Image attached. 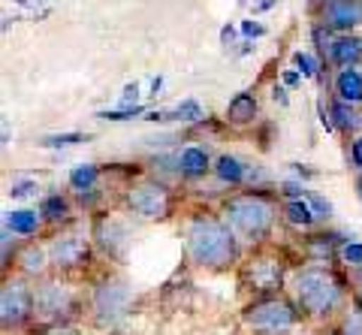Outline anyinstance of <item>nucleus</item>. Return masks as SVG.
Here are the masks:
<instances>
[{"label":"nucleus","mask_w":362,"mask_h":335,"mask_svg":"<svg viewBox=\"0 0 362 335\" xmlns=\"http://www.w3.org/2000/svg\"><path fill=\"white\" fill-rule=\"evenodd\" d=\"M269 6H275V0H259V4H257L259 13H263V9H269Z\"/></svg>","instance_id":"41"},{"label":"nucleus","mask_w":362,"mask_h":335,"mask_svg":"<svg viewBox=\"0 0 362 335\" xmlns=\"http://www.w3.org/2000/svg\"><path fill=\"white\" fill-rule=\"evenodd\" d=\"M359 196H362V178H359Z\"/></svg>","instance_id":"43"},{"label":"nucleus","mask_w":362,"mask_h":335,"mask_svg":"<svg viewBox=\"0 0 362 335\" xmlns=\"http://www.w3.org/2000/svg\"><path fill=\"white\" fill-rule=\"evenodd\" d=\"M88 136L85 133H58V136H45L40 145L42 148H66V145H76V142H85Z\"/></svg>","instance_id":"27"},{"label":"nucleus","mask_w":362,"mask_h":335,"mask_svg":"<svg viewBox=\"0 0 362 335\" xmlns=\"http://www.w3.org/2000/svg\"><path fill=\"white\" fill-rule=\"evenodd\" d=\"M42 227V218L37 211H28V208H18V211H6V221H4V230H9L13 236H37V230Z\"/></svg>","instance_id":"19"},{"label":"nucleus","mask_w":362,"mask_h":335,"mask_svg":"<svg viewBox=\"0 0 362 335\" xmlns=\"http://www.w3.org/2000/svg\"><path fill=\"white\" fill-rule=\"evenodd\" d=\"M329 54H332V61L341 66V70H347V66H354L362 58V40L359 37H338L332 42Z\"/></svg>","instance_id":"21"},{"label":"nucleus","mask_w":362,"mask_h":335,"mask_svg":"<svg viewBox=\"0 0 362 335\" xmlns=\"http://www.w3.org/2000/svg\"><path fill=\"white\" fill-rule=\"evenodd\" d=\"M247 172H251V166H247L245 160H239L235 154H221V158L214 160V175H218L223 184L239 187V184L247 182Z\"/></svg>","instance_id":"15"},{"label":"nucleus","mask_w":362,"mask_h":335,"mask_svg":"<svg viewBox=\"0 0 362 335\" xmlns=\"http://www.w3.org/2000/svg\"><path fill=\"white\" fill-rule=\"evenodd\" d=\"M136 94H139V88H136V85H130L127 91L121 94V103H124V106H133V103H136Z\"/></svg>","instance_id":"36"},{"label":"nucleus","mask_w":362,"mask_h":335,"mask_svg":"<svg viewBox=\"0 0 362 335\" xmlns=\"http://www.w3.org/2000/svg\"><path fill=\"white\" fill-rule=\"evenodd\" d=\"M305 199H308V206L317 218H329L332 215V203L329 199H323L320 194H314V191H305Z\"/></svg>","instance_id":"28"},{"label":"nucleus","mask_w":362,"mask_h":335,"mask_svg":"<svg viewBox=\"0 0 362 335\" xmlns=\"http://www.w3.org/2000/svg\"><path fill=\"white\" fill-rule=\"evenodd\" d=\"M185 257L190 266L206 272H223L239 263V239L214 211H194L181 223Z\"/></svg>","instance_id":"1"},{"label":"nucleus","mask_w":362,"mask_h":335,"mask_svg":"<svg viewBox=\"0 0 362 335\" xmlns=\"http://www.w3.org/2000/svg\"><path fill=\"white\" fill-rule=\"evenodd\" d=\"M97 182H100V170H97L94 163H82V166H76V170L70 172V184H73L76 194L94 191Z\"/></svg>","instance_id":"26"},{"label":"nucleus","mask_w":362,"mask_h":335,"mask_svg":"<svg viewBox=\"0 0 362 335\" xmlns=\"http://www.w3.org/2000/svg\"><path fill=\"white\" fill-rule=\"evenodd\" d=\"M16 266H18V272L21 278H45V272H49V248L45 245H37V242H28V245H21L18 254H16Z\"/></svg>","instance_id":"13"},{"label":"nucleus","mask_w":362,"mask_h":335,"mask_svg":"<svg viewBox=\"0 0 362 335\" xmlns=\"http://www.w3.org/2000/svg\"><path fill=\"white\" fill-rule=\"evenodd\" d=\"M133 305H136V293H133L127 278L103 275L88 296V317L97 329L118 332L121 327H127Z\"/></svg>","instance_id":"4"},{"label":"nucleus","mask_w":362,"mask_h":335,"mask_svg":"<svg viewBox=\"0 0 362 335\" xmlns=\"http://www.w3.org/2000/svg\"><path fill=\"white\" fill-rule=\"evenodd\" d=\"M40 335H82L73 323H54V327H40Z\"/></svg>","instance_id":"32"},{"label":"nucleus","mask_w":362,"mask_h":335,"mask_svg":"<svg viewBox=\"0 0 362 335\" xmlns=\"http://www.w3.org/2000/svg\"><path fill=\"white\" fill-rule=\"evenodd\" d=\"M82 311V296L78 290L64 281L61 275H45L33 284V320L40 327H54V323H70Z\"/></svg>","instance_id":"5"},{"label":"nucleus","mask_w":362,"mask_h":335,"mask_svg":"<svg viewBox=\"0 0 362 335\" xmlns=\"http://www.w3.org/2000/svg\"><path fill=\"white\" fill-rule=\"evenodd\" d=\"M347 245V239L341 236V233H317V236H308V242H305V254H308L311 263H329L335 260L338 254H341V248Z\"/></svg>","instance_id":"14"},{"label":"nucleus","mask_w":362,"mask_h":335,"mask_svg":"<svg viewBox=\"0 0 362 335\" xmlns=\"http://www.w3.org/2000/svg\"><path fill=\"white\" fill-rule=\"evenodd\" d=\"M350 160H354V166L362 172V136H359L354 145H350Z\"/></svg>","instance_id":"34"},{"label":"nucleus","mask_w":362,"mask_h":335,"mask_svg":"<svg viewBox=\"0 0 362 335\" xmlns=\"http://www.w3.org/2000/svg\"><path fill=\"white\" fill-rule=\"evenodd\" d=\"M290 290H293V302L299 305V311L314 320H329L335 315H341L344 305L350 302L344 281L338 278L332 266H323V263L299 266L293 272Z\"/></svg>","instance_id":"2"},{"label":"nucleus","mask_w":362,"mask_h":335,"mask_svg":"<svg viewBox=\"0 0 362 335\" xmlns=\"http://www.w3.org/2000/svg\"><path fill=\"white\" fill-rule=\"evenodd\" d=\"M124 208L139 221H169L175 211V196L157 178H139L124 194Z\"/></svg>","instance_id":"8"},{"label":"nucleus","mask_w":362,"mask_h":335,"mask_svg":"<svg viewBox=\"0 0 362 335\" xmlns=\"http://www.w3.org/2000/svg\"><path fill=\"white\" fill-rule=\"evenodd\" d=\"M335 94H338L341 103H350V106L362 103V73L354 70V66L338 70V76H335Z\"/></svg>","instance_id":"16"},{"label":"nucleus","mask_w":362,"mask_h":335,"mask_svg":"<svg viewBox=\"0 0 362 335\" xmlns=\"http://www.w3.org/2000/svg\"><path fill=\"white\" fill-rule=\"evenodd\" d=\"M257 118V97L254 94H235L230 100V106H226V121L235 127H245V124H251V121Z\"/></svg>","instance_id":"17"},{"label":"nucleus","mask_w":362,"mask_h":335,"mask_svg":"<svg viewBox=\"0 0 362 335\" xmlns=\"http://www.w3.org/2000/svg\"><path fill=\"white\" fill-rule=\"evenodd\" d=\"M341 335H362V299H350L341 311V323H338Z\"/></svg>","instance_id":"23"},{"label":"nucleus","mask_w":362,"mask_h":335,"mask_svg":"<svg viewBox=\"0 0 362 335\" xmlns=\"http://www.w3.org/2000/svg\"><path fill=\"white\" fill-rule=\"evenodd\" d=\"M284 218L293 223V227H302V230L314 227V221H317L311 206L302 203V199H290V203H284Z\"/></svg>","instance_id":"25"},{"label":"nucleus","mask_w":362,"mask_h":335,"mask_svg":"<svg viewBox=\"0 0 362 335\" xmlns=\"http://www.w3.org/2000/svg\"><path fill=\"white\" fill-rule=\"evenodd\" d=\"M45 248H49L52 269L58 272H76L90 263V239L76 227H61Z\"/></svg>","instance_id":"9"},{"label":"nucleus","mask_w":362,"mask_h":335,"mask_svg":"<svg viewBox=\"0 0 362 335\" xmlns=\"http://www.w3.org/2000/svg\"><path fill=\"white\" fill-rule=\"evenodd\" d=\"M221 218L226 221V227L235 233L239 242L263 245L272 236V230H275L278 203L269 194L259 191V187H251V191H239L226 196L221 206Z\"/></svg>","instance_id":"3"},{"label":"nucleus","mask_w":362,"mask_h":335,"mask_svg":"<svg viewBox=\"0 0 362 335\" xmlns=\"http://www.w3.org/2000/svg\"><path fill=\"white\" fill-rule=\"evenodd\" d=\"M293 61H296V66H299L302 76H317V61H314V54L296 52V54H293Z\"/></svg>","instance_id":"31"},{"label":"nucleus","mask_w":362,"mask_h":335,"mask_svg":"<svg viewBox=\"0 0 362 335\" xmlns=\"http://www.w3.org/2000/svg\"><path fill=\"white\" fill-rule=\"evenodd\" d=\"M242 287L257 296H275L287 281V260L275 251H254L239 269Z\"/></svg>","instance_id":"7"},{"label":"nucleus","mask_w":362,"mask_h":335,"mask_svg":"<svg viewBox=\"0 0 362 335\" xmlns=\"http://www.w3.org/2000/svg\"><path fill=\"white\" fill-rule=\"evenodd\" d=\"M239 4H245V0H239Z\"/></svg>","instance_id":"44"},{"label":"nucleus","mask_w":362,"mask_h":335,"mask_svg":"<svg viewBox=\"0 0 362 335\" xmlns=\"http://www.w3.org/2000/svg\"><path fill=\"white\" fill-rule=\"evenodd\" d=\"M166 118H175V121H199L202 118V109L197 100H185L181 106L169 109V112H151L148 121H166Z\"/></svg>","instance_id":"24"},{"label":"nucleus","mask_w":362,"mask_h":335,"mask_svg":"<svg viewBox=\"0 0 362 335\" xmlns=\"http://www.w3.org/2000/svg\"><path fill=\"white\" fill-rule=\"evenodd\" d=\"M338 257H341L347 266H354V269H356V266H362V242H347Z\"/></svg>","instance_id":"30"},{"label":"nucleus","mask_w":362,"mask_h":335,"mask_svg":"<svg viewBox=\"0 0 362 335\" xmlns=\"http://www.w3.org/2000/svg\"><path fill=\"white\" fill-rule=\"evenodd\" d=\"M323 28L332 30H350L362 25V0H326L323 4Z\"/></svg>","instance_id":"12"},{"label":"nucleus","mask_w":362,"mask_h":335,"mask_svg":"<svg viewBox=\"0 0 362 335\" xmlns=\"http://www.w3.org/2000/svg\"><path fill=\"white\" fill-rule=\"evenodd\" d=\"M242 30H245V37H263V33H266V28L263 25H254V21H245Z\"/></svg>","instance_id":"35"},{"label":"nucleus","mask_w":362,"mask_h":335,"mask_svg":"<svg viewBox=\"0 0 362 335\" xmlns=\"http://www.w3.org/2000/svg\"><path fill=\"white\" fill-rule=\"evenodd\" d=\"M299 305L287 296H257L242 308V323L254 335H290L302 323Z\"/></svg>","instance_id":"6"},{"label":"nucleus","mask_w":362,"mask_h":335,"mask_svg":"<svg viewBox=\"0 0 362 335\" xmlns=\"http://www.w3.org/2000/svg\"><path fill=\"white\" fill-rule=\"evenodd\" d=\"M178 172L185 178H202L209 172V154L206 148H197V145H190L178 154Z\"/></svg>","instance_id":"20"},{"label":"nucleus","mask_w":362,"mask_h":335,"mask_svg":"<svg viewBox=\"0 0 362 335\" xmlns=\"http://www.w3.org/2000/svg\"><path fill=\"white\" fill-rule=\"evenodd\" d=\"M0 320L4 329H21L33 320V284H28V278H6L4 290H0Z\"/></svg>","instance_id":"10"},{"label":"nucleus","mask_w":362,"mask_h":335,"mask_svg":"<svg viewBox=\"0 0 362 335\" xmlns=\"http://www.w3.org/2000/svg\"><path fill=\"white\" fill-rule=\"evenodd\" d=\"M90 242L109 260H124L133 245V227H130V221H124L118 215H100L90 223Z\"/></svg>","instance_id":"11"},{"label":"nucleus","mask_w":362,"mask_h":335,"mask_svg":"<svg viewBox=\"0 0 362 335\" xmlns=\"http://www.w3.org/2000/svg\"><path fill=\"white\" fill-rule=\"evenodd\" d=\"M221 40H223V46H230V42H233V40H235V30H233V28H230V25H226V28H223V30H221Z\"/></svg>","instance_id":"38"},{"label":"nucleus","mask_w":362,"mask_h":335,"mask_svg":"<svg viewBox=\"0 0 362 335\" xmlns=\"http://www.w3.org/2000/svg\"><path fill=\"white\" fill-rule=\"evenodd\" d=\"M70 215H73V206H70V199L61 196V194H52V196H45L40 203V218L45 223L66 227V223H70Z\"/></svg>","instance_id":"18"},{"label":"nucleus","mask_w":362,"mask_h":335,"mask_svg":"<svg viewBox=\"0 0 362 335\" xmlns=\"http://www.w3.org/2000/svg\"><path fill=\"white\" fill-rule=\"evenodd\" d=\"M142 115V106H124V109H112V112H97V118L103 121H127V118H136Z\"/></svg>","instance_id":"29"},{"label":"nucleus","mask_w":362,"mask_h":335,"mask_svg":"<svg viewBox=\"0 0 362 335\" xmlns=\"http://www.w3.org/2000/svg\"><path fill=\"white\" fill-rule=\"evenodd\" d=\"M33 191H37V182H16L13 187H9L13 196H30Z\"/></svg>","instance_id":"33"},{"label":"nucleus","mask_w":362,"mask_h":335,"mask_svg":"<svg viewBox=\"0 0 362 335\" xmlns=\"http://www.w3.org/2000/svg\"><path fill=\"white\" fill-rule=\"evenodd\" d=\"M354 278H356V284H362V266H356V269H354Z\"/></svg>","instance_id":"42"},{"label":"nucleus","mask_w":362,"mask_h":335,"mask_svg":"<svg viewBox=\"0 0 362 335\" xmlns=\"http://www.w3.org/2000/svg\"><path fill=\"white\" fill-rule=\"evenodd\" d=\"M311 335H341V329H329V327H326V329H314Z\"/></svg>","instance_id":"40"},{"label":"nucleus","mask_w":362,"mask_h":335,"mask_svg":"<svg viewBox=\"0 0 362 335\" xmlns=\"http://www.w3.org/2000/svg\"><path fill=\"white\" fill-rule=\"evenodd\" d=\"M299 79H302V73H296V70H287V73H284V82H287L290 88H296Z\"/></svg>","instance_id":"37"},{"label":"nucleus","mask_w":362,"mask_h":335,"mask_svg":"<svg viewBox=\"0 0 362 335\" xmlns=\"http://www.w3.org/2000/svg\"><path fill=\"white\" fill-rule=\"evenodd\" d=\"M275 100L281 106H287V91H284V88H275Z\"/></svg>","instance_id":"39"},{"label":"nucleus","mask_w":362,"mask_h":335,"mask_svg":"<svg viewBox=\"0 0 362 335\" xmlns=\"http://www.w3.org/2000/svg\"><path fill=\"white\" fill-rule=\"evenodd\" d=\"M332 124L341 133H354V130L362 127V115L350 103H341V100H338V103L332 106Z\"/></svg>","instance_id":"22"}]
</instances>
